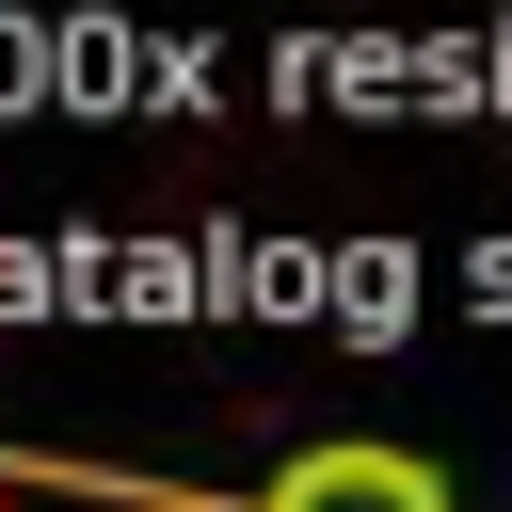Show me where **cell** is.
I'll list each match as a JSON object with an SVG mask.
<instances>
[{
	"mask_svg": "<svg viewBox=\"0 0 512 512\" xmlns=\"http://www.w3.org/2000/svg\"><path fill=\"white\" fill-rule=\"evenodd\" d=\"M256 512H464V496H448V464L400 448V432H320V448H288V464L256 480Z\"/></svg>",
	"mask_w": 512,
	"mask_h": 512,
	"instance_id": "obj_1",
	"label": "cell"
}]
</instances>
